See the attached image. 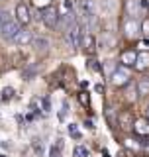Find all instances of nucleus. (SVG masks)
Returning <instances> with one entry per match:
<instances>
[{"mask_svg": "<svg viewBox=\"0 0 149 157\" xmlns=\"http://www.w3.org/2000/svg\"><path fill=\"white\" fill-rule=\"evenodd\" d=\"M82 47H84V53L86 55H94L96 53V39H94V36H84L82 37Z\"/></svg>", "mask_w": 149, "mask_h": 157, "instance_id": "nucleus-10", "label": "nucleus"}, {"mask_svg": "<svg viewBox=\"0 0 149 157\" xmlns=\"http://www.w3.org/2000/svg\"><path fill=\"white\" fill-rule=\"evenodd\" d=\"M133 132L141 137H147L149 136V120L147 118H139V120L133 122Z\"/></svg>", "mask_w": 149, "mask_h": 157, "instance_id": "nucleus-7", "label": "nucleus"}, {"mask_svg": "<svg viewBox=\"0 0 149 157\" xmlns=\"http://www.w3.org/2000/svg\"><path fill=\"white\" fill-rule=\"evenodd\" d=\"M136 57H137V53L133 51V49H124V51L120 53L122 67H133L136 65Z\"/></svg>", "mask_w": 149, "mask_h": 157, "instance_id": "nucleus-6", "label": "nucleus"}, {"mask_svg": "<svg viewBox=\"0 0 149 157\" xmlns=\"http://www.w3.org/2000/svg\"><path fill=\"white\" fill-rule=\"evenodd\" d=\"M147 120H149V108H147Z\"/></svg>", "mask_w": 149, "mask_h": 157, "instance_id": "nucleus-29", "label": "nucleus"}, {"mask_svg": "<svg viewBox=\"0 0 149 157\" xmlns=\"http://www.w3.org/2000/svg\"><path fill=\"white\" fill-rule=\"evenodd\" d=\"M81 102H82L84 106H90V98H88L86 92H81Z\"/></svg>", "mask_w": 149, "mask_h": 157, "instance_id": "nucleus-25", "label": "nucleus"}, {"mask_svg": "<svg viewBox=\"0 0 149 157\" xmlns=\"http://www.w3.org/2000/svg\"><path fill=\"white\" fill-rule=\"evenodd\" d=\"M137 32H139V28H137V24L136 22H133V20L130 18V20H128V22H126V33H128V36H136V33Z\"/></svg>", "mask_w": 149, "mask_h": 157, "instance_id": "nucleus-15", "label": "nucleus"}, {"mask_svg": "<svg viewBox=\"0 0 149 157\" xmlns=\"http://www.w3.org/2000/svg\"><path fill=\"white\" fill-rule=\"evenodd\" d=\"M137 69V71H145V69H149V53L147 51H141L137 53L136 57V65H133Z\"/></svg>", "mask_w": 149, "mask_h": 157, "instance_id": "nucleus-11", "label": "nucleus"}, {"mask_svg": "<svg viewBox=\"0 0 149 157\" xmlns=\"http://www.w3.org/2000/svg\"><path fill=\"white\" fill-rule=\"evenodd\" d=\"M39 102H41V110H43V114H49V112H51V100H49V96H43Z\"/></svg>", "mask_w": 149, "mask_h": 157, "instance_id": "nucleus-20", "label": "nucleus"}, {"mask_svg": "<svg viewBox=\"0 0 149 157\" xmlns=\"http://www.w3.org/2000/svg\"><path fill=\"white\" fill-rule=\"evenodd\" d=\"M16 18L20 24H24V26H28L29 22H32V14H29V6L24 2H20L16 6Z\"/></svg>", "mask_w": 149, "mask_h": 157, "instance_id": "nucleus-5", "label": "nucleus"}, {"mask_svg": "<svg viewBox=\"0 0 149 157\" xmlns=\"http://www.w3.org/2000/svg\"><path fill=\"white\" fill-rule=\"evenodd\" d=\"M36 75H37V65H36V63H29V65L22 71V77L26 78V81H32Z\"/></svg>", "mask_w": 149, "mask_h": 157, "instance_id": "nucleus-14", "label": "nucleus"}, {"mask_svg": "<svg viewBox=\"0 0 149 157\" xmlns=\"http://www.w3.org/2000/svg\"><path fill=\"white\" fill-rule=\"evenodd\" d=\"M12 96H14V88H12V86H6V88L2 90V98H4V100H10Z\"/></svg>", "mask_w": 149, "mask_h": 157, "instance_id": "nucleus-23", "label": "nucleus"}, {"mask_svg": "<svg viewBox=\"0 0 149 157\" xmlns=\"http://www.w3.org/2000/svg\"><path fill=\"white\" fill-rule=\"evenodd\" d=\"M32 4L39 10V12H41V10H45V8L51 6V0H32Z\"/></svg>", "mask_w": 149, "mask_h": 157, "instance_id": "nucleus-19", "label": "nucleus"}, {"mask_svg": "<svg viewBox=\"0 0 149 157\" xmlns=\"http://www.w3.org/2000/svg\"><path fill=\"white\" fill-rule=\"evenodd\" d=\"M33 151H36V153H39V155L43 153V144H41L39 140H36V141H33Z\"/></svg>", "mask_w": 149, "mask_h": 157, "instance_id": "nucleus-24", "label": "nucleus"}, {"mask_svg": "<svg viewBox=\"0 0 149 157\" xmlns=\"http://www.w3.org/2000/svg\"><path fill=\"white\" fill-rule=\"evenodd\" d=\"M41 20H43V24H45L47 28H57L59 26V22H61V16H59V10L53 6H49L45 10H41Z\"/></svg>", "mask_w": 149, "mask_h": 157, "instance_id": "nucleus-3", "label": "nucleus"}, {"mask_svg": "<svg viewBox=\"0 0 149 157\" xmlns=\"http://www.w3.org/2000/svg\"><path fill=\"white\" fill-rule=\"evenodd\" d=\"M141 28H143V33H145V36H149V20H143Z\"/></svg>", "mask_w": 149, "mask_h": 157, "instance_id": "nucleus-27", "label": "nucleus"}, {"mask_svg": "<svg viewBox=\"0 0 149 157\" xmlns=\"http://www.w3.org/2000/svg\"><path fill=\"white\" fill-rule=\"evenodd\" d=\"M74 157H90V149L86 145H77L74 147Z\"/></svg>", "mask_w": 149, "mask_h": 157, "instance_id": "nucleus-16", "label": "nucleus"}, {"mask_svg": "<svg viewBox=\"0 0 149 157\" xmlns=\"http://www.w3.org/2000/svg\"><path fill=\"white\" fill-rule=\"evenodd\" d=\"M20 29H22L20 24L10 16V14H6V12L0 14V32H2L4 39H14V36H16Z\"/></svg>", "mask_w": 149, "mask_h": 157, "instance_id": "nucleus-1", "label": "nucleus"}, {"mask_svg": "<svg viewBox=\"0 0 149 157\" xmlns=\"http://www.w3.org/2000/svg\"><path fill=\"white\" fill-rule=\"evenodd\" d=\"M12 41L18 43V45H28V43L33 41V36H32V32H29V29H20L16 36H14Z\"/></svg>", "mask_w": 149, "mask_h": 157, "instance_id": "nucleus-8", "label": "nucleus"}, {"mask_svg": "<svg viewBox=\"0 0 149 157\" xmlns=\"http://www.w3.org/2000/svg\"><path fill=\"white\" fill-rule=\"evenodd\" d=\"M88 69H90V71H96V73H100V71H102V67L98 65L96 59H90V61H88Z\"/></svg>", "mask_w": 149, "mask_h": 157, "instance_id": "nucleus-22", "label": "nucleus"}, {"mask_svg": "<svg viewBox=\"0 0 149 157\" xmlns=\"http://www.w3.org/2000/svg\"><path fill=\"white\" fill-rule=\"evenodd\" d=\"M32 43H33V47H36L37 53H45L47 47H49V39H45V37H37V39H33Z\"/></svg>", "mask_w": 149, "mask_h": 157, "instance_id": "nucleus-13", "label": "nucleus"}, {"mask_svg": "<svg viewBox=\"0 0 149 157\" xmlns=\"http://www.w3.org/2000/svg\"><path fill=\"white\" fill-rule=\"evenodd\" d=\"M61 12H63V16L73 14V2H71V0H63V2H61Z\"/></svg>", "mask_w": 149, "mask_h": 157, "instance_id": "nucleus-18", "label": "nucleus"}, {"mask_svg": "<svg viewBox=\"0 0 149 157\" xmlns=\"http://www.w3.org/2000/svg\"><path fill=\"white\" fill-rule=\"evenodd\" d=\"M78 12L82 18L88 14H94V0H78Z\"/></svg>", "mask_w": 149, "mask_h": 157, "instance_id": "nucleus-12", "label": "nucleus"}, {"mask_svg": "<svg viewBox=\"0 0 149 157\" xmlns=\"http://www.w3.org/2000/svg\"><path fill=\"white\" fill-rule=\"evenodd\" d=\"M0 157H6V155H0Z\"/></svg>", "mask_w": 149, "mask_h": 157, "instance_id": "nucleus-30", "label": "nucleus"}, {"mask_svg": "<svg viewBox=\"0 0 149 157\" xmlns=\"http://www.w3.org/2000/svg\"><path fill=\"white\" fill-rule=\"evenodd\" d=\"M0 2H2V0H0Z\"/></svg>", "mask_w": 149, "mask_h": 157, "instance_id": "nucleus-31", "label": "nucleus"}, {"mask_svg": "<svg viewBox=\"0 0 149 157\" xmlns=\"http://www.w3.org/2000/svg\"><path fill=\"white\" fill-rule=\"evenodd\" d=\"M141 45H143V47H147V45H149V39H145V41H141Z\"/></svg>", "mask_w": 149, "mask_h": 157, "instance_id": "nucleus-28", "label": "nucleus"}, {"mask_svg": "<svg viewBox=\"0 0 149 157\" xmlns=\"http://www.w3.org/2000/svg\"><path fill=\"white\" fill-rule=\"evenodd\" d=\"M118 122H120V126L124 130H130V128H133V114L130 110H124L118 114Z\"/></svg>", "mask_w": 149, "mask_h": 157, "instance_id": "nucleus-9", "label": "nucleus"}, {"mask_svg": "<svg viewBox=\"0 0 149 157\" xmlns=\"http://www.w3.org/2000/svg\"><path fill=\"white\" fill-rule=\"evenodd\" d=\"M49 157H61V151H59V147L53 145L51 149H49Z\"/></svg>", "mask_w": 149, "mask_h": 157, "instance_id": "nucleus-26", "label": "nucleus"}, {"mask_svg": "<svg viewBox=\"0 0 149 157\" xmlns=\"http://www.w3.org/2000/svg\"><path fill=\"white\" fill-rule=\"evenodd\" d=\"M137 92L139 94H149V78H141L137 85Z\"/></svg>", "mask_w": 149, "mask_h": 157, "instance_id": "nucleus-17", "label": "nucleus"}, {"mask_svg": "<svg viewBox=\"0 0 149 157\" xmlns=\"http://www.w3.org/2000/svg\"><path fill=\"white\" fill-rule=\"evenodd\" d=\"M81 36H82V26L78 22L65 29V43L73 49V51L78 47V43H81Z\"/></svg>", "mask_w": 149, "mask_h": 157, "instance_id": "nucleus-2", "label": "nucleus"}, {"mask_svg": "<svg viewBox=\"0 0 149 157\" xmlns=\"http://www.w3.org/2000/svg\"><path fill=\"white\" fill-rule=\"evenodd\" d=\"M130 82V69L128 67H116L112 73V85L114 86H126Z\"/></svg>", "mask_w": 149, "mask_h": 157, "instance_id": "nucleus-4", "label": "nucleus"}, {"mask_svg": "<svg viewBox=\"0 0 149 157\" xmlns=\"http://www.w3.org/2000/svg\"><path fill=\"white\" fill-rule=\"evenodd\" d=\"M69 134H71L74 140H81V132H78L77 124H69Z\"/></svg>", "mask_w": 149, "mask_h": 157, "instance_id": "nucleus-21", "label": "nucleus"}]
</instances>
